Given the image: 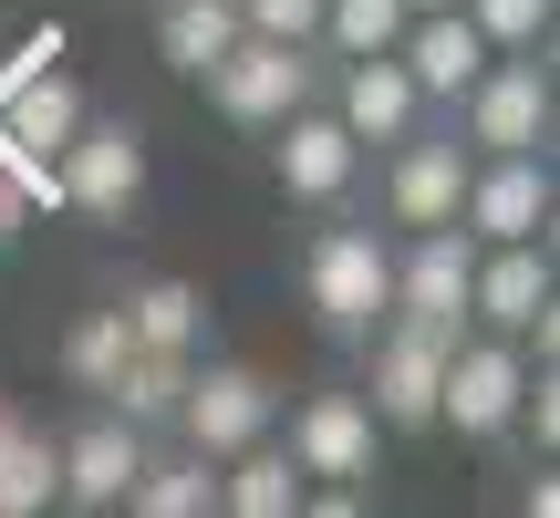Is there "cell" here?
Instances as JSON below:
<instances>
[{
    "instance_id": "1",
    "label": "cell",
    "mask_w": 560,
    "mask_h": 518,
    "mask_svg": "<svg viewBox=\"0 0 560 518\" xmlns=\"http://www.w3.org/2000/svg\"><path fill=\"white\" fill-rule=\"evenodd\" d=\"M301 301H312L322 342H363L395 311V228L332 208V228H312V249H301Z\"/></svg>"
},
{
    "instance_id": "2",
    "label": "cell",
    "mask_w": 560,
    "mask_h": 518,
    "mask_svg": "<svg viewBox=\"0 0 560 518\" xmlns=\"http://www.w3.org/2000/svg\"><path fill=\"white\" fill-rule=\"evenodd\" d=\"M550 125H560V94L540 52H488L478 83L446 104V136L467 156H550Z\"/></svg>"
},
{
    "instance_id": "3",
    "label": "cell",
    "mask_w": 560,
    "mask_h": 518,
    "mask_svg": "<svg viewBox=\"0 0 560 518\" xmlns=\"http://www.w3.org/2000/svg\"><path fill=\"white\" fill-rule=\"evenodd\" d=\"M467 321H478V332H509L529 363H550V342H560V270H550V239H499V249H478Z\"/></svg>"
},
{
    "instance_id": "4",
    "label": "cell",
    "mask_w": 560,
    "mask_h": 518,
    "mask_svg": "<svg viewBox=\"0 0 560 518\" xmlns=\"http://www.w3.org/2000/svg\"><path fill=\"white\" fill-rule=\"evenodd\" d=\"M198 83H208V104H219L240 136H270L291 104L322 94V52H312V42H260V32H240Z\"/></svg>"
},
{
    "instance_id": "5",
    "label": "cell",
    "mask_w": 560,
    "mask_h": 518,
    "mask_svg": "<svg viewBox=\"0 0 560 518\" xmlns=\"http://www.w3.org/2000/svg\"><path fill=\"white\" fill-rule=\"evenodd\" d=\"M520 384H529V353L509 332H478L467 321L446 342V363H436V425H457L467 446H499L509 415H520Z\"/></svg>"
},
{
    "instance_id": "6",
    "label": "cell",
    "mask_w": 560,
    "mask_h": 518,
    "mask_svg": "<svg viewBox=\"0 0 560 518\" xmlns=\"http://www.w3.org/2000/svg\"><path fill=\"white\" fill-rule=\"evenodd\" d=\"M270 177H280L291 208H322V219H332V208H353V187H363V145L342 136V115L312 94V104H291V115L270 125Z\"/></svg>"
},
{
    "instance_id": "7",
    "label": "cell",
    "mask_w": 560,
    "mask_h": 518,
    "mask_svg": "<svg viewBox=\"0 0 560 518\" xmlns=\"http://www.w3.org/2000/svg\"><path fill=\"white\" fill-rule=\"evenodd\" d=\"M457 332H425V321L384 311L374 332L353 342L363 353V404H374V425H436V363Z\"/></svg>"
},
{
    "instance_id": "8",
    "label": "cell",
    "mask_w": 560,
    "mask_h": 518,
    "mask_svg": "<svg viewBox=\"0 0 560 518\" xmlns=\"http://www.w3.org/2000/svg\"><path fill=\"white\" fill-rule=\"evenodd\" d=\"M280 425V395L270 374H249V363H187V395H177V446H198L208 467L240 457L249 436H270Z\"/></svg>"
},
{
    "instance_id": "9",
    "label": "cell",
    "mask_w": 560,
    "mask_h": 518,
    "mask_svg": "<svg viewBox=\"0 0 560 518\" xmlns=\"http://www.w3.org/2000/svg\"><path fill=\"white\" fill-rule=\"evenodd\" d=\"M550 208H560L550 156H467L457 228H467L478 249H499V239H550Z\"/></svg>"
},
{
    "instance_id": "10",
    "label": "cell",
    "mask_w": 560,
    "mask_h": 518,
    "mask_svg": "<svg viewBox=\"0 0 560 518\" xmlns=\"http://www.w3.org/2000/svg\"><path fill=\"white\" fill-rule=\"evenodd\" d=\"M467 280H478V239L446 228H395V311L425 332H467Z\"/></svg>"
},
{
    "instance_id": "11",
    "label": "cell",
    "mask_w": 560,
    "mask_h": 518,
    "mask_svg": "<svg viewBox=\"0 0 560 518\" xmlns=\"http://www.w3.org/2000/svg\"><path fill=\"white\" fill-rule=\"evenodd\" d=\"M322 73H332V83H322V104L342 115V136H353L363 156H384L395 136H416V125L436 115V104L416 94V73H405L395 52H353V62H322Z\"/></svg>"
},
{
    "instance_id": "12",
    "label": "cell",
    "mask_w": 560,
    "mask_h": 518,
    "mask_svg": "<svg viewBox=\"0 0 560 518\" xmlns=\"http://www.w3.org/2000/svg\"><path fill=\"white\" fill-rule=\"evenodd\" d=\"M52 198L83 208V219H136V198H145L136 125H94V115H83L73 136H62V156H52Z\"/></svg>"
},
{
    "instance_id": "13",
    "label": "cell",
    "mask_w": 560,
    "mask_h": 518,
    "mask_svg": "<svg viewBox=\"0 0 560 518\" xmlns=\"http://www.w3.org/2000/svg\"><path fill=\"white\" fill-rule=\"evenodd\" d=\"M270 436H280V425H270ZM280 446H291L301 478H342V487H363V478H374L384 425H374V404H363V395H342V384H332V395H301V404H291V436H280Z\"/></svg>"
},
{
    "instance_id": "14",
    "label": "cell",
    "mask_w": 560,
    "mask_h": 518,
    "mask_svg": "<svg viewBox=\"0 0 560 518\" xmlns=\"http://www.w3.org/2000/svg\"><path fill=\"white\" fill-rule=\"evenodd\" d=\"M467 198V145L457 136H395L384 145V228H446Z\"/></svg>"
},
{
    "instance_id": "15",
    "label": "cell",
    "mask_w": 560,
    "mask_h": 518,
    "mask_svg": "<svg viewBox=\"0 0 560 518\" xmlns=\"http://www.w3.org/2000/svg\"><path fill=\"white\" fill-rule=\"evenodd\" d=\"M136 467H145V425H125L115 404H104V415H83L73 436L52 446V498L62 508H125Z\"/></svg>"
},
{
    "instance_id": "16",
    "label": "cell",
    "mask_w": 560,
    "mask_h": 518,
    "mask_svg": "<svg viewBox=\"0 0 560 518\" xmlns=\"http://www.w3.org/2000/svg\"><path fill=\"white\" fill-rule=\"evenodd\" d=\"M395 62L416 73V94H425V104H457L467 83H478V62H488V32L457 11V0H446V11H405Z\"/></svg>"
},
{
    "instance_id": "17",
    "label": "cell",
    "mask_w": 560,
    "mask_h": 518,
    "mask_svg": "<svg viewBox=\"0 0 560 518\" xmlns=\"http://www.w3.org/2000/svg\"><path fill=\"white\" fill-rule=\"evenodd\" d=\"M301 487H312V478L291 467V446H280V436H249L240 457H219V508L229 518H291Z\"/></svg>"
},
{
    "instance_id": "18",
    "label": "cell",
    "mask_w": 560,
    "mask_h": 518,
    "mask_svg": "<svg viewBox=\"0 0 560 518\" xmlns=\"http://www.w3.org/2000/svg\"><path fill=\"white\" fill-rule=\"evenodd\" d=\"M125 508H136V518H208V508H219V467H208L198 446H177V457H156V446H145Z\"/></svg>"
},
{
    "instance_id": "19",
    "label": "cell",
    "mask_w": 560,
    "mask_h": 518,
    "mask_svg": "<svg viewBox=\"0 0 560 518\" xmlns=\"http://www.w3.org/2000/svg\"><path fill=\"white\" fill-rule=\"evenodd\" d=\"M187 363H198V353H145V342H136V353H125V374L104 384L94 404H115L125 425H145V436H156V425H177V395H187Z\"/></svg>"
},
{
    "instance_id": "20",
    "label": "cell",
    "mask_w": 560,
    "mask_h": 518,
    "mask_svg": "<svg viewBox=\"0 0 560 518\" xmlns=\"http://www.w3.org/2000/svg\"><path fill=\"white\" fill-rule=\"evenodd\" d=\"M229 42H240V0H156V52L177 62L187 83H198Z\"/></svg>"
},
{
    "instance_id": "21",
    "label": "cell",
    "mask_w": 560,
    "mask_h": 518,
    "mask_svg": "<svg viewBox=\"0 0 560 518\" xmlns=\"http://www.w3.org/2000/svg\"><path fill=\"white\" fill-rule=\"evenodd\" d=\"M125 321H136L145 353H208V301L187 280H136L125 291Z\"/></svg>"
},
{
    "instance_id": "22",
    "label": "cell",
    "mask_w": 560,
    "mask_h": 518,
    "mask_svg": "<svg viewBox=\"0 0 560 518\" xmlns=\"http://www.w3.org/2000/svg\"><path fill=\"white\" fill-rule=\"evenodd\" d=\"M125 353H136V321H125V301H104V311H83L73 332H62V374H73L83 395H104V384L125 374Z\"/></svg>"
},
{
    "instance_id": "23",
    "label": "cell",
    "mask_w": 560,
    "mask_h": 518,
    "mask_svg": "<svg viewBox=\"0 0 560 518\" xmlns=\"http://www.w3.org/2000/svg\"><path fill=\"white\" fill-rule=\"evenodd\" d=\"M395 42H405V0H322L312 52L353 62V52H395Z\"/></svg>"
},
{
    "instance_id": "24",
    "label": "cell",
    "mask_w": 560,
    "mask_h": 518,
    "mask_svg": "<svg viewBox=\"0 0 560 518\" xmlns=\"http://www.w3.org/2000/svg\"><path fill=\"white\" fill-rule=\"evenodd\" d=\"M32 508H52V446L0 415V518H32Z\"/></svg>"
},
{
    "instance_id": "25",
    "label": "cell",
    "mask_w": 560,
    "mask_h": 518,
    "mask_svg": "<svg viewBox=\"0 0 560 518\" xmlns=\"http://www.w3.org/2000/svg\"><path fill=\"white\" fill-rule=\"evenodd\" d=\"M457 11L488 32V52H550V21H560V0H457Z\"/></svg>"
},
{
    "instance_id": "26",
    "label": "cell",
    "mask_w": 560,
    "mask_h": 518,
    "mask_svg": "<svg viewBox=\"0 0 560 518\" xmlns=\"http://www.w3.org/2000/svg\"><path fill=\"white\" fill-rule=\"evenodd\" d=\"M240 32H260V42H312V32H322V0H240Z\"/></svg>"
},
{
    "instance_id": "27",
    "label": "cell",
    "mask_w": 560,
    "mask_h": 518,
    "mask_svg": "<svg viewBox=\"0 0 560 518\" xmlns=\"http://www.w3.org/2000/svg\"><path fill=\"white\" fill-rule=\"evenodd\" d=\"M405 11H446V0H405Z\"/></svg>"
}]
</instances>
